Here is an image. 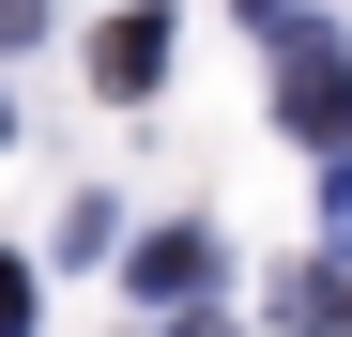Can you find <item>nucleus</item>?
<instances>
[{"label": "nucleus", "instance_id": "obj_5", "mask_svg": "<svg viewBox=\"0 0 352 337\" xmlns=\"http://www.w3.org/2000/svg\"><path fill=\"white\" fill-rule=\"evenodd\" d=\"M0 337H31V261L0 246Z\"/></svg>", "mask_w": 352, "mask_h": 337}, {"label": "nucleus", "instance_id": "obj_9", "mask_svg": "<svg viewBox=\"0 0 352 337\" xmlns=\"http://www.w3.org/2000/svg\"><path fill=\"white\" fill-rule=\"evenodd\" d=\"M245 16H261V31H291V0H245Z\"/></svg>", "mask_w": 352, "mask_h": 337}, {"label": "nucleus", "instance_id": "obj_4", "mask_svg": "<svg viewBox=\"0 0 352 337\" xmlns=\"http://www.w3.org/2000/svg\"><path fill=\"white\" fill-rule=\"evenodd\" d=\"M276 337H352V261H322V276L291 261L276 276Z\"/></svg>", "mask_w": 352, "mask_h": 337}, {"label": "nucleus", "instance_id": "obj_2", "mask_svg": "<svg viewBox=\"0 0 352 337\" xmlns=\"http://www.w3.org/2000/svg\"><path fill=\"white\" fill-rule=\"evenodd\" d=\"M123 276H138L153 307H199V292H214V230H199V215H168V230H138Z\"/></svg>", "mask_w": 352, "mask_h": 337}, {"label": "nucleus", "instance_id": "obj_3", "mask_svg": "<svg viewBox=\"0 0 352 337\" xmlns=\"http://www.w3.org/2000/svg\"><path fill=\"white\" fill-rule=\"evenodd\" d=\"M153 77H168V16L138 0V16H107V31H92V92H107V107H138Z\"/></svg>", "mask_w": 352, "mask_h": 337}, {"label": "nucleus", "instance_id": "obj_8", "mask_svg": "<svg viewBox=\"0 0 352 337\" xmlns=\"http://www.w3.org/2000/svg\"><path fill=\"white\" fill-rule=\"evenodd\" d=\"M168 337H230V322H214V307H184V322H168Z\"/></svg>", "mask_w": 352, "mask_h": 337}, {"label": "nucleus", "instance_id": "obj_1", "mask_svg": "<svg viewBox=\"0 0 352 337\" xmlns=\"http://www.w3.org/2000/svg\"><path fill=\"white\" fill-rule=\"evenodd\" d=\"M276 123L307 153H352V46L337 31H276Z\"/></svg>", "mask_w": 352, "mask_h": 337}, {"label": "nucleus", "instance_id": "obj_7", "mask_svg": "<svg viewBox=\"0 0 352 337\" xmlns=\"http://www.w3.org/2000/svg\"><path fill=\"white\" fill-rule=\"evenodd\" d=\"M31 31H46V0H0V46H31Z\"/></svg>", "mask_w": 352, "mask_h": 337}, {"label": "nucleus", "instance_id": "obj_10", "mask_svg": "<svg viewBox=\"0 0 352 337\" xmlns=\"http://www.w3.org/2000/svg\"><path fill=\"white\" fill-rule=\"evenodd\" d=\"M0 138H16V123H0Z\"/></svg>", "mask_w": 352, "mask_h": 337}, {"label": "nucleus", "instance_id": "obj_6", "mask_svg": "<svg viewBox=\"0 0 352 337\" xmlns=\"http://www.w3.org/2000/svg\"><path fill=\"white\" fill-rule=\"evenodd\" d=\"M322 230H337V261H352V153L322 168Z\"/></svg>", "mask_w": 352, "mask_h": 337}]
</instances>
